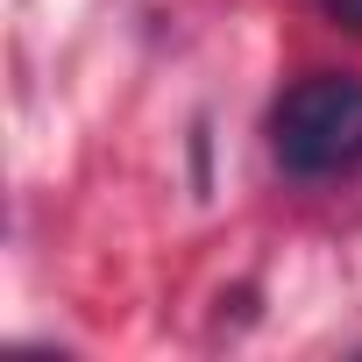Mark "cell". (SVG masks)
Returning a JSON list of instances; mask_svg holds the SVG:
<instances>
[{"label":"cell","instance_id":"cell-1","mask_svg":"<svg viewBox=\"0 0 362 362\" xmlns=\"http://www.w3.org/2000/svg\"><path fill=\"white\" fill-rule=\"evenodd\" d=\"M270 156L298 185L362 170V78L355 71H305L270 107Z\"/></svg>","mask_w":362,"mask_h":362},{"label":"cell","instance_id":"cell-2","mask_svg":"<svg viewBox=\"0 0 362 362\" xmlns=\"http://www.w3.org/2000/svg\"><path fill=\"white\" fill-rule=\"evenodd\" d=\"M313 8H320V22H334V29L362 36V0H313Z\"/></svg>","mask_w":362,"mask_h":362}]
</instances>
